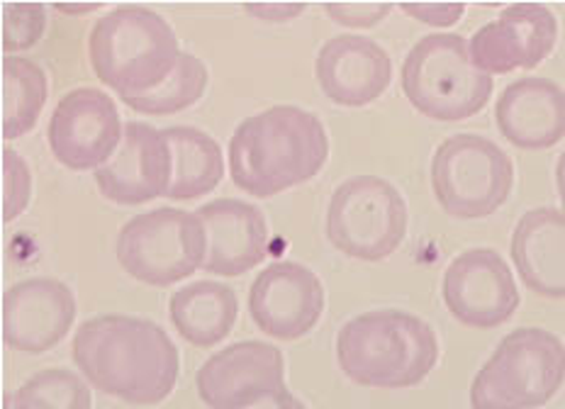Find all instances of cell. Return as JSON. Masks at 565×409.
I'll use <instances>...</instances> for the list:
<instances>
[{
	"mask_svg": "<svg viewBox=\"0 0 565 409\" xmlns=\"http://www.w3.org/2000/svg\"><path fill=\"white\" fill-rule=\"evenodd\" d=\"M565 380V346L556 334L522 326L502 338L470 385V409H534Z\"/></svg>",
	"mask_w": 565,
	"mask_h": 409,
	"instance_id": "6",
	"label": "cell"
},
{
	"mask_svg": "<svg viewBox=\"0 0 565 409\" xmlns=\"http://www.w3.org/2000/svg\"><path fill=\"white\" fill-rule=\"evenodd\" d=\"M512 261L522 283L539 298H565V213L529 209L512 234Z\"/></svg>",
	"mask_w": 565,
	"mask_h": 409,
	"instance_id": "20",
	"label": "cell"
},
{
	"mask_svg": "<svg viewBox=\"0 0 565 409\" xmlns=\"http://www.w3.org/2000/svg\"><path fill=\"white\" fill-rule=\"evenodd\" d=\"M44 28L46 13L42 6H6V56H13V52L32 50V46L42 40Z\"/></svg>",
	"mask_w": 565,
	"mask_h": 409,
	"instance_id": "26",
	"label": "cell"
},
{
	"mask_svg": "<svg viewBox=\"0 0 565 409\" xmlns=\"http://www.w3.org/2000/svg\"><path fill=\"white\" fill-rule=\"evenodd\" d=\"M305 409H308V407H305Z\"/></svg>",
	"mask_w": 565,
	"mask_h": 409,
	"instance_id": "34",
	"label": "cell"
},
{
	"mask_svg": "<svg viewBox=\"0 0 565 409\" xmlns=\"http://www.w3.org/2000/svg\"><path fill=\"white\" fill-rule=\"evenodd\" d=\"M46 76L25 56L3 58V137L18 139L34 130L46 103Z\"/></svg>",
	"mask_w": 565,
	"mask_h": 409,
	"instance_id": "23",
	"label": "cell"
},
{
	"mask_svg": "<svg viewBox=\"0 0 565 409\" xmlns=\"http://www.w3.org/2000/svg\"><path fill=\"white\" fill-rule=\"evenodd\" d=\"M239 409H305V405L290 390H282L278 395L266 397V400H258L254 405H246Z\"/></svg>",
	"mask_w": 565,
	"mask_h": 409,
	"instance_id": "31",
	"label": "cell"
},
{
	"mask_svg": "<svg viewBox=\"0 0 565 409\" xmlns=\"http://www.w3.org/2000/svg\"><path fill=\"white\" fill-rule=\"evenodd\" d=\"M239 317L237 292L217 280H195L169 298V320L188 344L212 348L232 334Z\"/></svg>",
	"mask_w": 565,
	"mask_h": 409,
	"instance_id": "21",
	"label": "cell"
},
{
	"mask_svg": "<svg viewBox=\"0 0 565 409\" xmlns=\"http://www.w3.org/2000/svg\"><path fill=\"white\" fill-rule=\"evenodd\" d=\"M125 125L115 100L98 88H74L52 110L46 139L58 163L71 171H98L120 149Z\"/></svg>",
	"mask_w": 565,
	"mask_h": 409,
	"instance_id": "10",
	"label": "cell"
},
{
	"mask_svg": "<svg viewBox=\"0 0 565 409\" xmlns=\"http://www.w3.org/2000/svg\"><path fill=\"white\" fill-rule=\"evenodd\" d=\"M181 54L169 22L141 6L110 10L93 25L88 37L93 74L120 100L161 86L173 74Z\"/></svg>",
	"mask_w": 565,
	"mask_h": 409,
	"instance_id": "4",
	"label": "cell"
},
{
	"mask_svg": "<svg viewBox=\"0 0 565 409\" xmlns=\"http://www.w3.org/2000/svg\"><path fill=\"white\" fill-rule=\"evenodd\" d=\"M169 139L173 157L171 175V201H195L212 193L225 175V157L220 144L207 132L195 127H167L163 130Z\"/></svg>",
	"mask_w": 565,
	"mask_h": 409,
	"instance_id": "22",
	"label": "cell"
},
{
	"mask_svg": "<svg viewBox=\"0 0 565 409\" xmlns=\"http://www.w3.org/2000/svg\"><path fill=\"white\" fill-rule=\"evenodd\" d=\"M90 405L86 380L66 368L34 373L13 395V409H90Z\"/></svg>",
	"mask_w": 565,
	"mask_h": 409,
	"instance_id": "25",
	"label": "cell"
},
{
	"mask_svg": "<svg viewBox=\"0 0 565 409\" xmlns=\"http://www.w3.org/2000/svg\"><path fill=\"white\" fill-rule=\"evenodd\" d=\"M327 157L329 137L320 117L296 105L246 117L227 151L232 183L254 197H274L312 181Z\"/></svg>",
	"mask_w": 565,
	"mask_h": 409,
	"instance_id": "2",
	"label": "cell"
},
{
	"mask_svg": "<svg viewBox=\"0 0 565 409\" xmlns=\"http://www.w3.org/2000/svg\"><path fill=\"white\" fill-rule=\"evenodd\" d=\"M207 234L203 268L215 276H244L266 259L268 227L262 209L246 201H212L198 209Z\"/></svg>",
	"mask_w": 565,
	"mask_h": 409,
	"instance_id": "18",
	"label": "cell"
},
{
	"mask_svg": "<svg viewBox=\"0 0 565 409\" xmlns=\"http://www.w3.org/2000/svg\"><path fill=\"white\" fill-rule=\"evenodd\" d=\"M315 74L329 100L341 108H363L391 86L393 62L379 42L339 34L317 54Z\"/></svg>",
	"mask_w": 565,
	"mask_h": 409,
	"instance_id": "17",
	"label": "cell"
},
{
	"mask_svg": "<svg viewBox=\"0 0 565 409\" xmlns=\"http://www.w3.org/2000/svg\"><path fill=\"white\" fill-rule=\"evenodd\" d=\"M512 159L488 137L454 134L434 151L431 191L446 215L482 219L510 201Z\"/></svg>",
	"mask_w": 565,
	"mask_h": 409,
	"instance_id": "8",
	"label": "cell"
},
{
	"mask_svg": "<svg viewBox=\"0 0 565 409\" xmlns=\"http://www.w3.org/2000/svg\"><path fill=\"white\" fill-rule=\"evenodd\" d=\"M117 261L129 278L145 286L169 288L203 268L207 234L198 213L157 207L132 217L117 234Z\"/></svg>",
	"mask_w": 565,
	"mask_h": 409,
	"instance_id": "7",
	"label": "cell"
},
{
	"mask_svg": "<svg viewBox=\"0 0 565 409\" xmlns=\"http://www.w3.org/2000/svg\"><path fill=\"white\" fill-rule=\"evenodd\" d=\"M399 10L415 20H419L422 25L451 28L466 13V6H461V3H409Z\"/></svg>",
	"mask_w": 565,
	"mask_h": 409,
	"instance_id": "29",
	"label": "cell"
},
{
	"mask_svg": "<svg viewBox=\"0 0 565 409\" xmlns=\"http://www.w3.org/2000/svg\"><path fill=\"white\" fill-rule=\"evenodd\" d=\"M305 6L280 3V6H244V13H249L264 22H288L296 15H300Z\"/></svg>",
	"mask_w": 565,
	"mask_h": 409,
	"instance_id": "30",
	"label": "cell"
},
{
	"mask_svg": "<svg viewBox=\"0 0 565 409\" xmlns=\"http://www.w3.org/2000/svg\"><path fill=\"white\" fill-rule=\"evenodd\" d=\"M173 175V157L163 130L147 122H127L115 157L93 173L108 203L135 207L167 197Z\"/></svg>",
	"mask_w": 565,
	"mask_h": 409,
	"instance_id": "15",
	"label": "cell"
},
{
	"mask_svg": "<svg viewBox=\"0 0 565 409\" xmlns=\"http://www.w3.org/2000/svg\"><path fill=\"white\" fill-rule=\"evenodd\" d=\"M556 189H558V197L565 207V151L561 154L558 163H556Z\"/></svg>",
	"mask_w": 565,
	"mask_h": 409,
	"instance_id": "32",
	"label": "cell"
},
{
	"mask_svg": "<svg viewBox=\"0 0 565 409\" xmlns=\"http://www.w3.org/2000/svg\"><path fill=\"white\" fill-rule=\"evenodd\" d=\"M324 310L322 280L308 266L278 261L264 268L249 288L252 322L278 342L308 336Z\"/></svg>",
	"mask_w": 565,
	"mask_h": 409,
	"instance_id": "13",
	"label": "cell"
},
{
	"mask_svg": "<svg viewBox=\"0 0 565 409\" xmlns=\"http://www.w3.org/2000/svg\"><path fill=\"white\" fill-rule=\"evenodd\" d=\"M71 360L98 392L139 407L167 400L181 373L171 336L157 322L129 314H100L81 324Z\"/></svg>",
	"mask_w": 565,
	"mask_h": 409,
	"instance_id": "1",
	"label": "cell"
},
{
	"mask_svg": "<svg viewBox=\"0 0 565 409\" xmlns=\"http://www.w3.org/2000/svg\"><path fill=\"white\" fill-rule=\"evenodd\" d=\"M444 305L473 330H494L512 320L520 290L508 261L494 249H468L456 256L441 278Z\"/></svg>",
	"mask_w": 565,
	"mask_h": 409,
	"instance_id": "11",
	"label": "cell"
},
{
	"mask_svg": "<svg viewBox=\"0 0 565 409\" xmlns=\"http://www.w3.org/2000/svg\"><path fill=\"white\" fill-rule=\"evenodd\" d=\"M558 40V20L539 3L504 8L498 20L482 25L468 42V52L482 74L532 72L553 52Z\"/></svg>",
	"mask_w": 565,
	"mask_h": 409,
	"instance_id": "14",
	"label": "cell"
},
{
	"mask_svg": "<svg viewBox=\"0 0 565 409\" xmlns=\"http://www.w3.org/2000/svg\"><path fill=\"white\" fill-rule=\"evenodd\" d=\"M393 6L387 3H332L324 6V13L332 18L337 25L369 30L375 28L385 15L391 13Z\"/></svg>",
	"mask_w": 565,
	"mask_h": 409,
	"instance_id": "28",
	"label": "cell"
},
{
	"mask_svg": "<svg viewBox=\"0 0 565 409\" xmlns=\"http://www.w3.org/2000/svg\"><path fill=\"white\" fill-rule=\"evenodd\" d=\"M32 197V173L28 161L15 149H3V215L13 222L30 205Z\"/></svg>",
	"mask_w": 565,
	"mask_h": 409,
	"instance_id": "27",
	"label": "cell"
},
{
	"mask_svg": "<svg viewBox=\"0 0 565 409\" xmlns=\"http://www.w3.org/2000/svg\"><path fill=\"white\" fill-rule=\"evenodd\" d=\"M207 88V66L203 58L183 52L173 74L163 80L161 86L139 96H129L122 103L127 108L137 110L139 115H175L181 110L193 108V105L205 96Z\"/></svg>",
	"mask_w": 565,
	"mask_h": 409,
	"instance_id": "24",
	"label": "cell"
},
{
	"mask_svg": "<svg viewBox=\"0 0 565 409\" xmlns=\"http://www.w3.org/2000/svg\"><path fill=\"white\" fill-rule=\"evenodd\" d=\"M76 298L64 280L28 278L3 298V338L10 348L40 356L54 348L76 322Z\"/></svg>",
	"mask_w": 565,
	"mask_h": 409,
	"instance_id": "16",
	"label": "cell"
},
{
	"mask_svg": "<svg viewBox=\"0 0 565 409\" xmlns=\"http://www.w3.org/2000/svg\"><path fill=\"white\" fill-rule=\"evenodd\" d=\"M494 120L502 137L516 149L556 147L565 137V90L541 76L514 80L494 105Z\"/></svg>",
	"mask_w": 565,
	"mask_h": 409,
	"instance_id": "19",
	"label": "cell"
},
{
	"mask_svg": "<svg viewBox=\"0 0 565 409\" xmlns=\"http://www.w3.org/2000/svg\"><path fill=\"white\" fill-rule=\"evenodd\" d=\"M58 13H71V15H84V13H93V10H100V6H56Z\"/></svg>",
	"mask_w": 565,
	"mask_h": 409,
	"instance_id": "33",
	"label": "cell"
},
{
	"mask_svg": "<svg viewBox=\"0 0 565 409\" xmlns=\"http://www.w3.org/2000/svg\"><path fill=\"white\" fill-rule=\"evenodd\" d=\"M399 84L407 100L437 122H461L492 98L494 80L482 74L461 34H427L403 62Z\"/></svg>",
	"mask_w": 565,
	"mask_h": 409,
	"instance_id": "5",
	"label": "cell"
},
{
	"mask_svg": "<svg viewBox=\"0 0 565 409\" xmlns=\"http://www.w3.org/2000/svg\"><path fill=\"white\" fill-rule=\"evenodd\" d=\"M344 376L363 388L399 390L419 385L439 360L437 334L417 314L403 310L363 312L337 336Z\"/></svg>",
	"mask_w": 565,
	"mask_h": 409,
	"instance_id": "3",
	"label": "cell"
},
{
	"mask_svg": "<svg viewBox=\"0 0 565 409\" xmlns=\"http://www.w3.org/2000/svg\"><path fill=\"white\" fill-rule=\"evenodd\" d=\"M327 239L356 261H383L407 234V203L391 181L353 175L334 191L327 205Z\"/></svg>",
	"mask_w": 565,
	"mask_h": 409,
	"instance_id": "9",
	"label": "cell"
},
{
	"mask_svg": "<svg viewBox=\"0 0 565 409\" xmlns=\"http://www.w3.org/2000/svg\"><path fill=\"white\" fill-rule=\"evenodd\" d=\"M195 388L210 409H239L288 390L286 360L274 344L237 342L200 366Z\"/></svg>",
	"mask_w": 565,
	"mask_h": 409,
	"instance_id": "12",
	"label": "cell"
}]
</instances>
